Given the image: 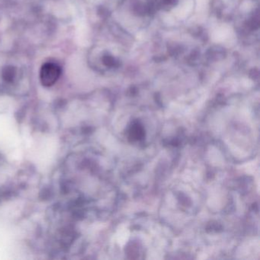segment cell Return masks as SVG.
I'll return each instance as SVG.
<instances>
[{
	"instance_id": "6da1fadb",
	"label": "cell",
	"mask_w": 260,
	"mask_h": 260,
	"mask_svg": "<svg viewBox=\"0 0 260 260\" xmlns=\"http://www.w3.org/2000/svg\"><path fill=\"white\" fill-rule=\"evenodd\" d=\"M61 68L57 63H46L42 67L40 71V80L45 87H50L55 84L61 75Z\"/></svg>"
}]
</instances>
